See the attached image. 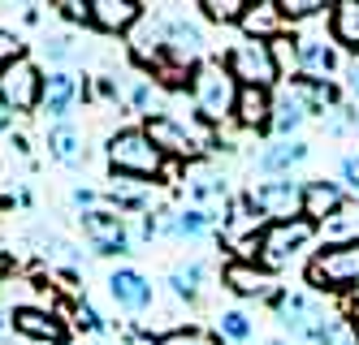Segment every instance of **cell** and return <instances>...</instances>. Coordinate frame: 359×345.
<instances>
[{
	"label": "cell",
	"instance_id": "cell-26",
	"mask_svg": "<svg viewBox=\"0 0 359 345\" xmlns=\"http://www.w3.org/2000/svg\"><path fill=\"white\" fill-rule=\"evenodd\" d=\"M217 220H212V211H203V207H187V211H177V216L169 220V229L177 237H203Z\"/></svg>",
	"mask_w": 359,
	"mask_h": 345
},
{
	"label": "cell",
	"instance_id": "cell-22",
	"mask_svg": "<svg viewBox=\"0 0 359 345\" xmlns=\"http://www.w3.org/2000/svg\"><path fill=\"white\" fill-rule=\"evenodd\" d=\"M303 117H307V108H303V99L286 87V91H281L277 99H273V121H269V129H277V134L281 139H290L294 134V129L303 125Z\"/></svg>",
	"mask_w": 359,
	"mask_h": 345
},
{
	"label": "cell",
	"instance_id": "cell-32",
	"mask_svg": "<svg viewBox=\"0 0 359 345\" xmlns=\"http://www.w3.org/2000/svg\"><path fill=\"white\" fill-rule=\"evenodd\" d=\"M277 9H281V17H286V22H299V17L320 13L325 0H277Z\"/></svg>",
	"mask_w": 359,
	"mask_h": 345
},
{
	"label": "cell",
	"instance_id": "cell-4",
	"mask_svg": "<svg viewBox=\"0 0 359 345\" xmlns=\"http://www.w3.org/2000/svg\"><path fill=\"white\" fill-rule=\"evenodd\" d=\"M191 87H195V108L203 121H225V117H234V99H238V83L229 78L221 65H199L195 78H191Z\"/></svg>",
	"mask_w": 359,
	"mask_h": 345
},
{
	"label": "cell",
	"instance_id": "cell-5",
	"mask_svg": "<svg viewBox=\"0 0 359 345\" xmlns=\"http://www.w3.org/2000/svg\"><path fill=\"white\" fill-rule=\"evenodd\" d=\"M39 99H43V73L27 52H22L18 61H9L0 69V104H5L9 113H35Z\"/></svg>",
	"mask_w": 359,
	"mask_h": 345
},
{
	"label": "cell",
	"instance_id": "cell-42",
	"mask_svg": "<svg viewBox=\"0 0 359 345\" xmlns=\"http://www.w3.org/2000/svg\"><path fill=\"white\" fill-rule=\"evenodd\" d=\"M74 203H79V207H87V211H91V203H95V195H91V190H74Z\"/></svg>",
	"mask_w": 359,
	"mask_h": 345
},
{
	"label": "cell",
	"instance_id": "cell-13",
	"mask_svg": "<svg viewBox=\"0 0 359 345\" xmlns=\"http://www.w3.org/2000/svg\"><path fill=\"white\" fill-rule=\"evenodd\" d=\"M221 281H225V289H234L238 298H273V276H269V268H255V263H247V259L225 263Z\"/></svg>",
	"mask_w": 359,
	"mask_h": 345
},
{
	"label": "cell",
	"instance_id": "cell-37",
	"mask_svg": "<svg viewBox=\"0 0 359 345\" xmlns=\"http://www.w3.org/2000/svg\"><path fill=\"white\" fill-rule=\"evenodd\" d=\"M126 99H130L135 108H147V104H151V87H147V83H130V91H126Z\"/></svg>",
	"mask_w": 359,
	"mask_h": 345
},
{
	"label": "cell",
	"instance_id": "cell-43",
	"mask_svg": "<svg viewBox=\"0 0 359 345\" xmlns=\"http://www.w3.org/2000/svg\"><path fill=\"white\" fill-rule=\"evenodd\" d=\"M9 276V251H0V281Z\"/></svg>",
	"mask_w": 359,
	"mask_h": 345
},
{
	"label": "cell",
	"instance_id": "cell-28",
	"mask_svg": "<svg viewBox=\"0 0 359 345\" xmlns=\"http://www.w3.org/2000/svg\"><path fill=\"white\" fill-rule=\"evenodd\" d=\"M169 285H173L177 298L195 302L199 298V285H203V263H182V268H173L169 272Z\"/></svg>",
	"mask_w": 359,
	"mask_h": 345
},
{
	"label": "cell",
	"instance_id": "cell-35",
	"mask_svg": "<svg viewBox=\"0 0 359 345\" xmlns=\"http://www.w3.org/2000/svg\"><path fill=\"white\" fill-rule=\"evenodd\" d=\"M74 315H79V324H83L87 332H104V320H100V311H95L91 302H79V311H74Z\"/></svg>",
	"mask_w": 359,
	"mask_h": 345
},
{
	"label": "cell",
	"instance_id": "cell-11",
	"mask_svg": "<svg viewBox=\"0 0 359 345\" xmlns=\"http://www.w3.org/2000/svg\"><path fill=\"white\" fill-rule=\"evenodd\" d=\"M260 216L247 207V199L238 203V207H229L225 211V220H221V242L229 246V251H238L247 263H251V255H260Z\"/></svg>",
	"mask_w": 359,
	"mask_h": 345
},
{
	"label": "cell",
	"instance_id": "cell-1",
	"mask_svg": "<svg viewBox=\"0 0 359 345\" xmlns=\"http://www.w3.org/2000/svg\"><path fill=\"white\" fill-rule=\"evenodd\" d=\"M307 285L312 289H333V294L355 289L359 285V237L329 242L325 251H316L312 263H307Z\"/></svg>",
	"mask_w": 359,
	"mask_h": 345
},
{
	"label": "cell",
	"instance_id": "cell-34",
	"mask_svg": "<svg viewBox=\"0 0 359 345\" xmlns=\"http://www.w3.org/2000/svg\"><path fill=\"white\" fill-rule=\"evenodd\" d=\"M22 57V43H18V35L13 31H0V69H5L9 61H18Z\"/></svg>",
	"mask_w": 359,
	"mask_h": 345
},
{
	"label": "cell",
	"instance_id": "cell-16",
	"mask_svg": "<svg viewBox=\"0 0 359 345\" xmlns=\"http://www.w3.org/2000/svg\"><path fill=\"white\" fill-rule=\"evenodd\" d=\"M294 61L303 78H316V83H329V73L338 69V52L325 39H294Z\"/></svg>",
	"mask_w": 359,
	"mask_h": 345
},
{
	"label": "cell",
	"instance_id": "cell-23",
	"mask_svg": "<svg viewBox=\"0 0 359 345\" xmlns=\"http://www.w3.org/2000/svg\"><path fill=\"white\" fill-rule=\"evenodd\" d=\"M290 91L303 99L307 113H338V87L333 83H316V78H299V83H290Z\"/></svg>",
	"mask_w": 359,
	"mask_h": 345
},
{
	"label": "cell",
	"instance_id": "cell-41",
	"mask_svg": "<svg viewBox=\"0 0 359 345\" xmlns=\"http://www.w3.org/2000/svg\"><path fill=\"white\" fill-rule=\"evenodd\" d=\"M346 87H351V95H359V61H351V69H346Z\"/></svg>",
	"mask_w": 359,
	"mask_h": 345
},
{
	"label": "cell",
	"instance_id": "cell-47",
	"mask_svg": "<svg viewBox=\"0 0 359 345\" xmlns=\"http://www.w3.org/2000/svg\"><path fill=\"white\" fill-rule=\"evenodd\" d=\"M355 129H359V113H355Z\"/></svg>",
	"mask_w": 359,
	"mask_h": 345
},
{
	"label": "cell",
	"instance_id": "cell-20",
	"mask_svg": "<svg viewBox=\"0 0 359 345\" xmlns=\"http://www.w3.org/2000/svg\"><path fill=\"white\" fill-rule=\"evenodd\" d=\"M281 9H277V0H251L247 5V13H243V31H247V39H260V43H269V39H277V31H281Z\"/></svg>",
	"mask_w": 359,
	"mask_h": 345
},
{
	"label": "cell",
	"instance_id": "cell-21",
	"mask_svg": "<svg viewBox=\"0 0 359 345\" xmlns=\"http://www.w3.org/2000/svg\"><path fill=\"white\" fill-rule=\"evenodd\" d=\"M303 160H307V143H299V139H277L273 147L260 151V173H290Z\"/></svg>",
	"mask_w": 359,
	"mask_h": 345
},
{
	"label": "cell",
	"instance_id": "cell-15",
	"mask_svg": "<svg viewBox=\"0 0 359 345\" xmlns=\"http://www.w3.org/2000/svg\"><path fill=\"white\" fill-rule=\"evenodd\" d=\"M342 211V190L333 181L316 177V181H307L303 185V220H312V225H325L333 220Z\"/></svg>",
	"mask_w": 359,
	"mask_h": 345
},
{
	"label": "cell",
	"instance_id": "cell-24",
	"mask_svg": "<svg viewBox=\"0 0 359 345\" xmlns=\"http://www.w3.org/2000/svg\"><path fill=\"white\" fill-rule=\"evenodd\" d=\"M329 31H333V39H338L342 48L359 52V0H338V5H333Z\"/></svg>",
	"mask_w": 359,
	"mask_h": 345
},
{
	"label": "cell",
	"instance_id": "cell-9",
	"mask_svg": "<svg viewBox=\"0 0 359 345\" xmlns=\"http://www.w3.org/2000/svg\"><path fill=\"white\" fill-rule=\"evenodd\" d=\"M83 233L95 246V255H126L135 246L130 229H126V216H117V211H100V207L83 211Z\"/></svg>",
	"mask_w": 359,
	"mask_h": 345
},
{
	"label": "cell",
	"instance_id": "cell-31",
	"mask_svg": "<svg viewBox=\"0 0 359 345\" xmlns=\"http://www.w3.org/2000/svg\"><path fill=\"white\" fill-rule=\"evenodd\" d=\"M316 345H359V332L351 328V320H325V328H320V337H316Z\"/></svg>",
	"mask_w": 359,
	"mask_h": 345
},
{
	"label": "cell",
	"instance_id": "cell-27",
	"mask_svg": "<svg viewBox=\"0 0 359 345\" xmlns=\"http://www.w3.org/2000/svg\"><path fill=\"white\" fill-rule=\"evenodd\" d=\"M104 195H109V203L117 207V216H121V211H147V195L135 190L126 177H113V185H109Z\"/></svg>",
	"mask_w": 359,
	"mask_h": 345
},
{
	"label": "cell",
	"instance_id": "cell-30",
	"mask_svg": "<svg viewBox=\"0 0 359 345\" xmlns=\"http://www.w3.org/2000/svg\"><path fill=\"white\" fill-rule=\"evenodd\" d=\"M217 337H225V341H247V337H251V320H247V311H221V320H217Z\"/></svg>",
	"mask_w": 359,
	"mask_h": 345
},
{
	"label": "cell",
	"instance_id": "cell-29",
	"mask_svg": "<svg viewBox=\"0 0 359 345\" xmlns=\"http://www.w3.org/2000/svg\"><path fill=\"white\" fill-rule=\"evenodd\" d=\"M247 5H251V0H203L199 9H203L208 22H243Z\"/></svg>",
	"mask_w": 359,
	"mask_h": 345
},
{
	"label": "cell",
	"instance_id": "cell-39",
	"mask_svg": "<svg viewBox=\"0 0 359 345\" xmlns=\"http://www.w3.org/2000/svg\"><path fill=\"white\" fill-rule=\"evenodd\" d=\"M126 345H161V337H151V332H126Z\"/></svg>",
	"mask_w": 359,
	"mask_h": 345
},
{
	"label": "cell",
	"instance_id": "cell-2",
	"mask_svg": "<svg viewBox=\"0 0 359 345\" xmlns=\"http://www.w3.org/2000/svg\"><path fill=\"white\" fill-rule=\"evenodd\" d=\"M109 164H113V177L139 181V177H156L165 169V155L151 147L143 129H117L109 139Z\"/></svg>",
	"mask_w": 359,
	"mask_h": 345
},
{
	"label": "cell",
	"instance_id": "cell-18",
	"mask_svg": "<svg viewBox=\"0 0 359 345\" xmlns=\"http://www.w3.org/2000/svg\"><path fill=\"white\" fill-rule=\"evenodd\" d=\"M74 99H79V83H74V73L53 69V73L43 78V99H39V108L53 117V121H65V117H69Z\"/></svg>",
	"mask_w": 359,
	"mask_h": 345
},
{
	"label": "cell",
	"instance_id": "cell-36",
	"mask_svg": "<svg viewBox=\"0 0 359 345\" xmlns=\"http://www.w3.org/2000/svg\"><path fill=\"white\" fill-rule=\"evenodd\" d=\"M69 22H91V5H83V0H61V5H57Z\"/></svg>",
	"mask_w": 359,
	"mask_h": 345
},
{
	"label": "cell",
	"instance_id": "cell-33",
	"mask_svg": "<svg viewBox=\"0 0 359 345\" xmlns=\"http://www.w3.org/2000/svg\"><path fill=\"white\" fill-rule=\"evenodd\" d=\"M161 345H217V337L199 332V328H177V332L161 337Z\"/></svg>",
	"mask_w": 359,
	"mask_h": 345
},
{
	"label": "cell",
	"instance_id": "cell-14",
	"mask_svg": "<svg viewBox=\"0 0 359 345\" xmlns=\"http://www.w3.org/2000/svg\"><path fill=\"white\" fill-rule=\"evenodd\" d=\"M143 22V5L139 0H91V26H100V31H130V26Z\"/></svg>",
	"mask_w": 359,
	"mask_h": 345
},
{
	"label": "cell",
	"instance_id": "cell-17",
	"mask_svg": "<svg viewBox=\"0 0 359 345\" xmlns=\"http://www.w3.org/2000/svg\"><path fill=\"white\" fill-rule=\"evenodd\" d=\"M109 294H113V302L126 307V311H147V307H151V281H147L143 272H135V268H117V272L109 276Z\"/></svg>",
	"mask_w": 359,
	"mask_h": 345
},
{
	"label": "cell",
	"instance_id": "cell-44",
	"mask_svg": "<svg viewBox=\"0 0 359 345\" xmlns=\"http://www.w3.org/2000/svg\"><path fill=\"white\" fill-rule=\"evenodd\" d=\"M351 328L359 332V302H351Z\"/></svg>",
	"mask_w": 359,
	"mask_h": 345
},
{
	"label": "cell",
	"instance_id": "cell-40",
	"mask_svg": "<svg viewBox=\"0 0 359 345\" xmlns=\"http://www.w3.org/2000/svg\"><path fill=\"white\" fill-rule=\"evenodd\" d=\"M48 52H53V61H65L69 57V39H53V48H48Z\"/></svg>",
	"mask_w": 359,
	"mask_h": 345
},
{
	"label": "cell",
	"instance_id": "cell-25",
	"mask_svg": "<svg viewBox=\"0 0 359 345\" xmlns=\"http://www.w3.org/2000/svg\"><path fill=\"white\" fill-rule=\"evenodd\" d=\"M48 151H53V160H61V164H79L83 160V134L74 125L57 121L53 134H48Z\"/></svg>",
	"mask_w": 359,
	"mask_h": 345
},
{
	"label": "cell",
	"instance_id": "cell-19",
	"mask_svg": "<svg viewBox=\"0 0 359 345\" xmlns=\"http://www.w3.org/2000/svg\"><path fill=\"white\" fill-rule=\"evenodd\" d=\"M234 121L243 129H269V121H273V95L264 87H238Z\"/></svg>",
	"mask_w": 359,
	"mask_h": 345
},
{
	"label": "cell",
	"instance_id": "cell-10",
	"mask_svg": "<svg viewBox=\"0 0 359 345\" xmlns=\"http://www.w3.org/2000/svg\"><path fill=\"white\" fill-rule=\"evenodd\" d=\"M273 307L281 315V324L290 328V337H303V341H316L329 320L316 307V298H307V294H273Z\"/></svg>",
	"mask_w": 359,
	"mask_h": 345
},
{
	"label": "cell",
	"instance_id": "cell-38",
	"mask_svg": "<svg viewBox=\"0 0 359 345\" xmlns=\"http://www.w3.org/2000/svg\"><path fill=\"white\" fill-rule=\"evenodd\" d=\"M342 181L359 195V160H355V155H346V160H342Z\"/></svg>",
	"mask_w": 359,
	"mask_h": 345
},
{
	"label": "cell",
	"instance_id": "cell-3",
	"mask_svg": "<svg viewBox=\"0 0 359 345\" xmlns=\"http://www.w3.org/2000/svg\"><path fill=\"white\" fill-rule=\"evenodd\" d=\"M225 73L234 78L238 87H273L281 69H277V57H273V43H260V39H243L225 52Z\"/></svg>",
	"mask_w": 359,
	"mask_h": 345
},
{
	"label": "cell",
	"instance_id": "cell-8",
	"mask_svg": "<svg viewBox=\"0 0 359 345\" xmlns=\"http://www.w3.org/2000/svg\"><path fill=\"white\" fill-rule=\"evenodd\" d=\"M143 134L151 139V147H156L161 155H187V160H191V155H195L199 147H208V139H203L195 125L177 121V117H169V113H156V117L147 113Z\"/></svg>",
	"mask_w": 359,
	"mask_h": 345
},
{
	"label": "cell",
	"instance_id": "cell-46",
	"mask_svg": "<svg viewBox=\"0 0 359 345\" xmlns=\"http://www.w3.org/2000/svg\"><path fill=\"white\" fill-rule=\"evenodd\" d=\"M269 345H286V341H269Z\"/></svg>",
	"mask_w": 359,
	"mask_h": 345
},
{
	"label": "cell",
	"instance_id": "cell-7",
	"mask_svg": "<svg viewBox=\"0 0 359 345\" xmlns=\"http://www.w3.org/2000/svg\"><path fill=\"white\" fill-rule=\"evenodd\" d=\"M312 237H316V225L303 220V216L281 220V225H264V233H260V263L264 268H286Z\"/></svg>",
	"mask_w": 359,
	"mask_h": 345
},
{
	"label": "cell",
	"instance_id": "cell-45",
	"mask_svg": "<svg viewBox=\"0 0 359 345\" xmlns=\"http://www.w3.org/2000/svg\"><path fill=\"white\" fill-rule=\"evenodd\" d=\"M0 332H5V315H0Z\"/></svg>",
	"mask_w": 359,
	"mask_h": 345
},
{
	"label": "cell",
	"instance_id": "cell-12",
	"mask_svg": "<svg viewBox=\"0 0 359 345\" xmlns=\"http://www.w3.org/2000/svg\"><path fill=\"white\" fill-rule=\"evenodd\" d=\"M9 324H13V332L31 337V341H53V345L65 341V324L57 320V311H48V307H18L9 315Z\"/></svg>",
	"mask_w": 359,
	"mask_h": 345
},
{
	"label": "cell",
	"instance_id": "cell-6",
	"mask_svg": "<svg viewBox=\"0 0 359 345\" xmlns=\"http://www.w3.org/2000/svg\"><path fill=\"white\" fill-rule=\"evenodd\" d=\"M247 207L255 211L260 220L269 225H281V220H294L303 216V185L290 181V177H277V181H260L251 195H243Z\"/></svg>",
	"mask_w": 359,
	"mask_h": 345
}]
</instances>
